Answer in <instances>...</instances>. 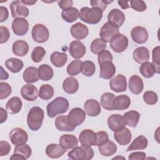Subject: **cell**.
Returning a JSON list of instances; mask_svg holds the SVG:
<instances>
[{"label":"cell","mask_w":160,"mask_h":160,"mask_svg":"<svg viewBox=\"0 0 160 160\" xmlns=\"http://www.w3.org/2000/svg\"><path fill=\"white\" fill-rule=\"evenodd\" d=\"M148 141L147 138L142 135H140L133 140V141L127 148L126 151L144 149L148 146Z\"/></svg>","instance_id":"obj_34"},{"label":"cell","mask_w":160,"mask_h":160,"mask_svg":"<svg viewBox=\"0 0 160 160\" xmlns=\"http://www.w3.org/2000/svg\"><path fill=\"white\" fill-rule=\"evenodd\" d=\"M129 41L128 38L122 34H118L110 41V47L116 52L124 51L128 46Z\"/></svg>","instance_id":"obj_6"},{"label":"cell","mask_w":160,"mask_h":160,"mask_svg":"<svg viewBox=\"0 0 160 160\" xmlns=\"http://www.w3.org/2000/svg\"><path fill=\"white\" fill-rule=\"evenodd\" d=\"M21 94L25 100L34 101L37 99L39 96V92L35 86L31 84H27L21 88Z\"/></svg>","instance_id":"obj_17"},{"label":"cell","mask_w":160,"mask_h":160,"mask_svg":"<svg viewBox=\"0 0 160 160\" xmlns=\"http://www.w3.org/2000/svg\"><path fill=\"white\" fill-rule=\"evenodd\" d=\"M132 56L136 62L142 64L149 59V51L145 47H139L133 51Z\"/></svg>","instance_id":"obj_32"},{"label":"cell","mask_w":160,"mask_h":160,"mask_svg":"<svg viewBox=\"0 0 160 160\" xmlns=\"http://www.w3.org/2000/svg\"><path fill=\"white\" fill-rule=\"evenodd\" d=\"M10 159H15V160H26V158L18 153H14L11 157H10Z\"/></svg>","instance_id":"obj_61"},{"label":"cell","mask_w":160,"mask_h":160,"mask_svg":"<svg viewBox=\"0 0 160 160\" xmlns=\"http://www.w3.org/2000/svg\"><path fill=\"white\" fill-rule=\"evenodd\" d=\"M144 101L149 105L155 104L158 99L157 94L152 91H147L143 94Z\"/></svg>","instance_id":"obj_48"},{"label":"cell","mask_w":160,"mask_h":160,"mask_svg":"<svg viewBox=\"0 0 160 160\" xmlns=\"http://www.w3.org/2000/svg\"><path fill=\"white\" fill-rule=\"evenodd\" d=\"M98 63H99V66L101 64H102V63L107 62V61L112 62V56L109 51L104 49L98 54Z\"/></svg>","instance_id":"obj_52"},{"label":"cell","mask_w":160,"mask_h":160,"mask_svg":"<svg viewBox=\"0 0 160 160\" xmlns=\"http://www.w3.org/2000/svg\"><path fill=\"white\" fill-rule=\"evenodd\" d=\"M114 138L120 145H127L132 139V134L130 130L125 127L121 131L114 132Z\"/></svg>","instance_id":"obj_23"},{"label":"cell","mask_w":160,"mask_h":160,"mask_svg":"<svg viewBox=\"0 0 160 160\" xmlns=\"http://www.w3.org/2000/svg\"><path fill=\"white\" fill-rule=\"evenodd\" d=\"M12 89L11 86L4 82H0V99H3L8 98L11 93Z\"/></svg>","instance_id":"obj_50"},{"label":"cell","mask_w":160,"mask_h":160,"mask_svg":"<svg viewBox=\"0 0 160 160\" xmlns=\"http://www.w3.org/2000/svg\"><path fill=\"white\" fill-rule=\"evenodd\" d=\"M0 112H1V119H0V122L3 123L8 118V114L6 110H4L2 108H0Z\"/></svg>","instance_id":"obj_60"},{"label":"cell","mask_w":160,"mask_h":160,"mask_svg":"<svg viewBox=\"0 0 160 160\" xmlns=\"http://www.w3.org/2000/svg\"><path fill=\"white\" fill-rule=\"evenodd\" d=\"M130 6L134 10L138 12H143L146 8V4L144 1L142 0H132L130 1Z\"/></svg>","instance_id":"obj_51"},{"label":"cell","mask_w":160,"mask_h":160,"mask_svg":"<svg viewBox=\"0 0 160 160\" xmlns=\"http://www.w3.org/2000/svg\"><path fill=\"white\" fill-rule=\"evenodd\" d=\"M9 16V12L6 7H0V22H2L7 20Z\"/></svg>","instance_id":"obj_59"},{"label":"cell","mask_w":160,"mask_h":160,"mask_svg":"<svg viewBox=\"0 0 160 160\" xmlns=\"http://www.w3.org/2000/svg\"><path fill=\"white\" fill-rule=\"evenodd\" d=\"M69 53L75 59H80L86 54V49L82 42L78 40L72 41L69 44Z\"/></svg>","instance_id":"obj_15"},{"label":"cell","mask_w":160,"mask_h":160,"mask_svg":"<svg viewBox=\"0 0 160 160\" xmlns=\"http://www.w3.org/2000/svg\"><path fill=\"white\" fill-rule=\"evenodd\" d=\"M39 76L42 81H49L52 79L54 75V71L52 68L46 64L39 66L38 68Z\"/></svg>","instance_id":"obj_39"},{"label":"cell","mask_w":160,"mask_h":160,"mask_svg":"<svg viewBox=\"0 0 160 160\" xmlns=\"http://www.w3.org/2000/svg\"><path fill=\"white\" fill-rule=\"evenodd\" d=\"M11 15L14 19L26 18L29 15V9L21 1H14L10 4Z\"/></svg>","instance_id":"obj_9"},{"label":"cell","mask_w":160,"mask_h":160,"mask_svg":"<svg viewBox=\"0 0 160 160\" xmlns=\"http://www.w3.org/2000/svg\"><path fill=\"white\" fill-rule=\"evenodd\" d=\"M55 126L60 131H72L76 127L72 126L68 121L66 116H58L55 119Z\"/></svg>","instance_id":"obj_25"},{"label":"cell","mask_w":160,"mask_h":160,"mask_svg":"<svg viewBox=\"0 0 160 160\" xmlns=\"http://www.w3.org/2000/svg\"><path fill=\"white\" fill-rule=\"evenodd\" d=\"M67 150L64 149L60 144H50L46 148V155L51 158H59L61 157Z\"/></svg>","instance_id":"obj_26"},{"label":"cell","mask_w":160,"mask_h":160,"mask_svg":"<svg viewBox=\"0 0 160 160\" xmlns=\"http://www.w3.org/2000/svg\"><path fill=\"white\" fill-rule=\"evenodd\" d=\"M124 118L126 120V124L132 128H136L140 118L139 113L134 110H131L124 113Z\"/></svg>","instance_id":"obj_38"},{"label":"cell","mask_w":160,"mask_h":160,"mask_svg":"<svg viewBox=\"0 0 160 160\" xmlns=\"http://www.w3.org/2000/svg\"><path fill=\"white\" fill-rule=\"evenodd\" d=\"M159 46L155 47L152 50V62L156 69V73L159 74L160 71V56Z\"/></svg>","instance_id":"obj_49"},{"label":"cell","mask_w":160,"mask_h":160,"mask_svg":"<svg viewBox=\"0 0 160 160\" xmlns=\"http://www.w3.org/2000/svg\"><path fill=\"white\" fill-rule=\"evenodd\" d=\"M12 51L15 55L22 57L28 52L29 45L25 41L18 40L13 43L12 46Z\"/></svg>","instance_id":"obj_31"},{"label":"cell","mask_w":160,"mask_h":160,"mask_svg":"<svg viewBox=\"0 0 160 160\" xmlns=\"http://www.w3.org/2000/svg\"><path fill=\"white\" fill-rule=\"evenodd\" d=\"M5 66L6 68L13 73L19 72L21 69L23 68V62L18 59L11 58L8 59L5 62Z\"/></svg>","instance_id":"obj_35"},{"label":"cell","mask_w":160,"mask_h":160,"mask_svg":"<svg viewBox=\"0 0 160 160\" xmlns=\"http://www.w3.org/2000/svg\"><path fill=\"white\" fill-rule=\"evenodd\" d=\"M131 36L132 40L138 44H143L148 39V32L142 26H136L131 31Z\"/></svg>","instance_id":"obj_16"},{"label":"cell","mask_w":160,"mask_h":160,"mask_svg":"<svg viewBox=\"0 0 160 160\" xmlns=\"http://www.w3.org/2000/svg\"><path fill=\"white\" fill-rule=\"evenodd\" d=\"M115 99V95L111 92H104L101 97V104L102 108L108 111H112L113 101Z\"/></svg>","instance_id":"obj_40"},{"label":"cell","mask_w":160,"mask_h":160,"mask_svg":"<svg viewBox=\"0 0 160 160\" xmlns=\"http://www.w3.org/2000/svg\"><path fill=\"white\" fill-rule=\"evenodd\" d=\"M100 154L104 156H110L117 151V146L112 141L108 139L103 144L98 146Z\"/></svg>","instance_id":"obj_28"},{"label":"cell","mask_w":160,"mask_h":160,"mask_svg":"<svg viewBox=\"0 0 160 160\" xmlns=\"http://www.w3.org/2000/svg\"><path fill=\"white\" fill-rule=\"evenodd\" d=\"M11 146L9 143L6 141H0V156H4L7 155L11 151Z\"/></svg>","instance_id":"obj_55"},{"label":"cell","mask_w":160,"mask_h":160,"mask_svg":"<svg viewBox=\"0 0 160 160\" xmlns=\"http://www.w3.org/2000/svg\"><path fill=\"white\" fill-rule=\"evenodd\" d=\"M29 29L28 21L23 18H16L12 22V29L13 32L17 36L25 35Z\"/></svg>","instance_id":"obj_13"},{"label":"cell","mask_w":160,"mask_h":160,"mask_svg":"<svg viewBox=\"0 0 160 160\" xmlns=\"http://www.w3.org/2000/svg\"><path fill=\"white\" fill-rule=\"evenodd\" d=\"M22 106V103L21 99L19 97L14 96L7 102L6 108L9 113L14 114L18 113L21 110Z\"/></svg>","instance_id":"obj_29"},{"label":"cell","mask_w":160,"mask_h":160,"mask_svg":"<svg viewBox=\"0 0 160 160\" xmlns=\"http://www.w3.org/2000/svg\"><path fill=\"white\" fill-rule=\"evenodd\" d=\"M70 32L74 38L78 40H81L87 37L89 33V30L88 27L84 24L77 22L71 27Z\"/></svg>","instance_id":"obj_18"},{"label":"cell","mask_w":160,"mask_h":160,"mask_svg":"<svg viewBox=\"0 0 160 160\" xmlns=\"http://www.w3.org/2000/svg\"><path fill=\"white\" fill-rule=\"evenodd\" d=\"M68 156L74 160H89L94 157V151L91 146L81 145L72 148Z\"/></svg>","instance_id":"obj_4"},{"label":"cell","mask_w":160,"mask_h":160,"mask_svg":"<svg viewBox=\"0 0 160 160\" xmlns=\"http://www.w3.org/2000/svg\"><path fill=\"white\" fill-rule=\"evenodd\" d=\"M9 138L12 144L16 146L25 144L28 140V134L23 129L15 128L11 131Z\"/></svg>","instance_id":"obj_8"},{"label":"cell","mask_w":160,"mask_h":160,"mask_svg":"<svg viewBox=\"0 0 160 160\" xmlns=\"http://www.w3.org/2000/svg\"><path fill=\"white\" fill-rule=\"evenodd\" d=\"M57 2L59 8L62 10L72 7V4H73V1L71 0H61V1H58Z\"/></svg>","instance_id":"obj_58"},{"label":"cell","mask_w":160,"mask_h":160,"mask_svg":"<svg viewBox=\"0 0 160 160\" xmlns=\"http://www.w3.org/2000/svg\"><path fill=\"white\" fill-rule=\"evenodd\" d=\"M106 48V42L101 38H96L92 41L91 44V51L95 54H98L99 52L104 50Z\"/></svg>","instance_id":"obj_44"},{"label":"cell","mask_w":160,"mask_h":160,"mask_svg":"<svg viewBox=\"0 0 160 160\" xmlns=\"http://www.w3.org/2000/svg\"><path fill=\"white\" fill-rule=\"evenodd\" d=\"M139 72L145 78H152L154 73H156V69L154 65L148 61L142 63L139 67Z\"/></svg>","instance_id":"obj_41"},{"label":"cell","mask_w":160,"mask_h":160,"mask_svg":"<svg viewBox=\"0 0 160 160\" xmlns=\"http://www.w3.org/2000/svg\"><path fill=\"white\" fill-rule=\"evenodd\" d=\"M31 148L29 145L26 144V143L16 145L14 149V153H18L23 156L26 158V159H28L31 156Z\"/></svg>","instance_id":"obj_46"},{"label":"cell","mask_w":160,"mask_h":160,"mask_svg":"<svg viewBox=\"0 0 160 160\" xmlns=\"http://www.w3.org/2000/svg\"><path fill=\"white\" fill-rule=\"evenodd\" d=\"M99 78L104 79H111L116 72V67L111 61H107L100 66Z\"/></svg>","instance_id":"obj_21"},{"label":"cell","mask_w":160,"mask_h":160,"mask_svg":"<svg viewBox=\"0 0 160 160\" xmlns=\"http://www.w3.org/2000/svg\"><path fill=\"white\" fill-rule=\"evenodd\" d=\"M46 54V51L41 46L35 47L31 52V59L34 62H41Z\"/></svg>","instance_id":"obj_47"},{"label":"cell","mask_w":160,"mask_h":160,"mask_svg":"<svg viewBox=\"0 0 160 160\" xmlns=\"http://www.w3.org/2000/svg\"><path fill=\"white\" fill-rule=\"evenodd\" d=\"M109 86L112 91L116 92L125 91L127 89L126 77L122 74H118L109 81Z\"/></svg>","instance_id":"obj_12"},{"label":"cell","mask_w":160,"mask_h":160,"mask_svg":"<svg viewBox=\"0 0 160 160\" xmlns=\"http://www.w3.org/2000/svg\"><path fill=\"white\" fill-rule=\"evenodd\" d=\"M22 77L24 81L27 83L31 84L37 82L39 79L38 69L33 66L27 68L23 72Z\"/></svg>","instance_id":"obj_30"},{"label":"cell","mask_w":160,"mask_h":160,"mask_svg":"<svg viewBox=\"0 0 160 160\" xmlns=\"http://www.w3.org/2000/svg\"><path fill=\"white\" fill-rule=\"evenodd\" d=\"M144 88L142 79L137 75L132 76L129 79V89L134 94H140Z\"/></svg>","instance_id":"obj_22"},{"label":"cell","mask_w":160,"mask_h":160,"mask_svg":"<svg viewBox=\"0 0 160 160\" xmlns=\"http://www.w3.org/2000/svg\"><path fill=\"white\" fill-rule=\"evenodd\" d=\"M108 125L111 131L116 132L123 129L126 126V122L124 116L118 114H114L108 118Z\"/></svg>","instance_id":"obj_10"},{"label":"cell","mask_w":160,"mask_h":160,"mask_svg":"<svg viewBox=\"0 0 160 160\" xmlns=\"http://www.w3.org/2000/svg\"><path fill=\"white\" fill-rule=\"evenodd\" d=\"M69 102L65 98L57 97L47 106V114L51 118L56 115L67 112L69 109Z\"/></svg>","instance_id":"obj_1"},{"label":"cell","mask_w":160,"mask_h":160,"mask_svg":"<svg viewBox=\"0 0 160 160\" xmlns=\"http://www.w3.org/2000/svg\"><path fill=\"white\" fill-rule=\"evenodd\" d=\"M50 59L54 66L58 68H61L66 63L68 56L66 53L55 51L51 54Z\"/></svg>","instance_id":"obj_37"},{"label":"cell","mask_w":160,"mask_h":160,"mask_svg":"<svg viewBox=\"0 0 160 160\" xmlns=\"http://www.w3.org/2000/svg\"><path fill=\"white\" fill-rule=\"evenodd\" d=\"M67 117L69 122L72 126L76 127L84 121L86 119V113L81 108H74L70 110Z\"/></svg>","instance_id":"obj_7"},{"label":"cell","mask_w":160,"mask_h":160,"mask_svg":"<svg viewBox=\"0 0 160 160\" xmlns=\"http://www.w3.org/2000/svg\"><path fill=\"white\" fill-rule=\"evenodd\" d=\"M146 159V153L144 152H134L130 154L128 156L129 160H143Z\"/></svg>","instance_id":"obj_57"},{"label":"cell","mask_w":160,"mask_h":160,"mask_svg":"<svg viewBox=\"0 0 160 160\" xmlns=\"http://www.w3.org/2000/svg\"><path fill=\"white\" fill-rule=\"evenodd\" d=\"M131 104L130 98L125 94L119 95L115 97L113 101L114 110H125L128 109Z\"/></svg>","instance_id":"obj_27"},{"label":"cell","mask_w":160,"mask_h":160,"mask_svg":"<svg viewBox=\"0 0 160 160\" xmlns=\"http://www.w3.org/2000/svg\"><path fill=\"white\" fill-rule=\"evenodd\" d=\"M113 2V1H104V0H92L90 1L91 5L92 8H96L101 9L102 11H104L107 7L108 4Z\"/></svg>","instance_id":"obj_53"},{"label":"cell","mask_w":160,"mask_h":160,"mask_svg":"<svg viewBox=\"0 0 160 160\" xmlns=\"http://www.w3.org/2000/svg\"><path fill=\"white\" fill-rule=\"evenodd\" d=\"M79 10L74 7L62 10L61 12L62 18L68 22H72L78 19L79 18Z\"/></svg>","instance_id":"obj_36"},{"label":"cell","mask_w":160,"mask_h":160,"mask_svg":"<svg viewBox=\"0 0 160 160\" xmlns=\"http://www.w3.org/2000/svg\"><path fill=\"white\" fill-rule=\"evenodd\" d=\"M59 144L66 150L72 149L78 144L77 138L72 134H63L59 139Z\"/></svg>","instance_id":"obj_24"},{"label":"cell","mask_w":160,"mask_h":160,"mask_svg":"<svg viewBox=\"0 0 160 160\" xmlns=\"http://www.w3.org/2000/svg\"><path fill=\"white\" fill-rule=\"evenodd\" d=\"M118 4L123 9H126L129 8V5L128 4L129 1H118Z\"/></svg>","instance_id":"obj_62"},{"label":"cell","mask_w":160,"mask_h":160,"mask_svg":"<svg viewBox=\"0 0 160 160\" xmlns=\"http://www.w3.org/2000/svg\"><path fill=\"white\" fill-rule=\"evenodd\" d=\"M31 34L33 40L38 43L46 42L49 37L48 29L42 24L34 25L32 29Z\"/></svg>","instance_id":"obj_5"},{"label":"cell","mask_w":160,"mask_h":160,"mask_svg":"<svg viewBox=\"0 0 160 160\" xmlns=\"http://www.w3.org/2000/svg\"><path fill=\"white\" fill-rule=\"evenodd\" d=\"M96 141L94 146H98L104 142H105L107 140L109 139V136L108 133L105 131H101L96 133Z\"/></svg>","instance_id":"obj_54"},{"label":"cell","mask_w":160,"mask_h":160,"mask_svg":"<svg viewBox=\"0 0 160 160\" xmlns=\"http://www.w3.org/2000/svg\"><path fill=\"white\" fill-rule=\"evenodd\" d=\"M79 140L81 145L94 146L96 141V134L92 130L86 129L80 133Z\"/></svg>","instance_id":"obj_19"},{"label":"cell","mask_w":160,"mask_h":160,"mask_svg":"<svg viewBox=\"0 0 160 160\" xmlns=\"http://www.w3.org/2000/svg\"><path fill=\"white\" fill-rule=\"evenodd\" d=\"M108 21L112 25L119 28L124 22L125 15L119 9H112L108 13Z\"/></svg>","instance_id":"obj_14"},{"label":"cell","mask_w":160,"mask_h":160,"mask_svg":"<svg viewBox=\"0 0 160 160\" xmlns=\"http://www.w3.org/2000/svg\"><path fill=\"white\" fill-rule=\"evenodd\" d=\"M54 93V89L51 85L43 84L40 87L39 91V97L43 100H48L52 98Z\"/></svg>","instance_id":"obj_43"},{"label":"cell","mask_w":160,"mask_h":160,"mask_svg":"<svg viewBox=\"0 0 160 160\" xmlns=\"http://www.w3.org/2000/svg\"><path fill=\"white\" fill-rule=\"evenodd\" d=\"M44 113L42 109L38 106L32 107L29 111L27 116L28 128L31 131H38L42 126Z\"/></svg>","instance_id":"obj_2"},{"label":"cell","mask_w":160,"mask_h":160,"mask_svg":"<svg viewBox=\"0 0 160 160\" xmlns=\"http://www.w3.org/2000/svg\"><path fill=\"white\" fill-rule=\"evenodd\" d=\"M0 32H1V38H0V43L2 44L8 41L10 37V33L9 29L3 26L0 27Z\"/></svg>","instance_id":"obj_56"},{"label":"cell","mask_w":160,"mask_h":160,"mask_svg":"<svg viewBox=\"0 0 160 160\" xmlns=\"http://www.w3.org/2000/svg\"><path fill=\"white\" fill-rule=\"evenodd\" d=\"M102 12L103 11L98 8L83 7L80 10L79 18L83 22L91 24H95L101 20Z\"/></svg>","instance_id":"obj_3"},{"label":"cell","mask_w":160,"mask_h":160,"mask_svg":"<svg viewBox=\"0 0 160 160\" xmlns=\"http://www.w3.org/2000/svg\"><path fill=\"white\" fill-rule=\"evenodd\" d=\"M85 112L89 116H97L101 112L99 102L93 99L87 100L84 104Z\"/></svg>","instance_id":"obj_20"},{"label":"cell","mask_w":160,"mask_h":160,"mask_svg":"<svg viewBox=\"0 0 160 160\" xmlns=\"http://www.w3.org/2000/svg\"><path fill=\"white\" fill-rule=\"evenodd\" d=\"M25 5H29V6H31L33 5L34 4H35L37 1H33V0H22L21 1Z\"/></svg>","instance_id":"obj_64"},{"label":"cell","mask_w":160,"mask_h":160,"mask_svg":"<svg viewBox=\"0 0 160 160\" xmlns=\"http://www.w3.org/2000/svg\"><path fill=\"white\" fill-rule=\"evenodd\" d=\"M96 71L95 64L91 61H85L82 62L81 72L82 73L88 77L92 76Z\"/></svg>","instance_id":"obj_45"},{"label":"cell","mask_w":160,"mask_h":160,"mask_svg":"<svg viewBox=\"0 0 160 160\" xmlns=\"http://www.w3.org/2000/svg\"><path fill=\"white\" fill-rule=\"evenodd\" d=\"M118 34H119V28L112 25L109 22H107L101 27L99 36L101 39L106 42H110L111 39Z\"/></svg>","instance_id":"obj_11"},{"label":"cell","mask_w":160,"mask_h":160,"mask_svg":"<svg viewBox=\"0 0 160 160\" xmlns=\"http://www.w3.org/2000/svg\"><path fill=\"white\" fill-rule=\"evenodd\" d=\"M9 78V74L8 73L5 71L2 68V66H1V79L4 80V79H7Z\"/></svg>","instance_id":"obj_63"},{"label":"cell","mask_w":160,"mask_h":160,"mask_svg":"<svg viewBox=\"0 0 160 160\" xmlns=\"http://www.w3.org/2000/svg\"><path fill=\"white\" fill-rule=\"evenodd\" d=\"M62 88L68 94H74L79 88V82L76 78L73 77H68L64 80L62 82Z\"/></svg>","instance_id":"obj_33"},{"label":"cell","mask_w":160,"mask_h":160,"mask_svg":"<svg viewBox=\"0 0 160 160\" xmlns=\"http://www.w3.org/2000/svg\"><path fill=\"white\" fill-rule=\"evenodd\" d=\"M82 62L79 59L73 60L67 67V72L71 76H76L81 72Z\"/></svg>","instance_id":"obj_42"}]
</instances>
